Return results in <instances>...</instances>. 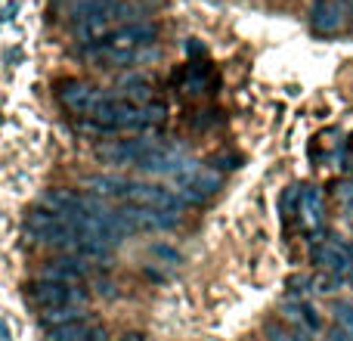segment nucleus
<instances>
[{
  "mask_svg": "<svg viewBox=\"0 0 353 341\" xmlns=\"http://www.w3.org/2000/svg\"><path fill=\"white\" fill-rule=\"evenodd\" d=\"M78 317H84L78 307H53V311H43L41 313V323L47 326V329H56V326L72 323V320H78Z\"/></svg>",
  "mask_w": 353,
  "mask_h": 341,
  "instance_id": "obj_17",
  "label": "nucleus"
},
{
  "mask_svg": "<svg viewBox=\"0 0 353 341\" xmlns=\"http://www.w3.org/2000/svg\"><path fill=\"white\" fill-rule=\"evenodd\" d=\"M165 121V106L161 103H146L137 106L118 97H103L97 103V109L90 112L84 128L93 134H105V130H146L152 124Z\"/></svg>",
  "mask_w": 353,
  "mask_h": 341,
  "instance_id": "obj_1",
  "label": "nucleus"
},
{
  "mask_svg": "<svg viewBox=\"0 0 353 341\" xmlns=\"http://www.w3.org/2000/svg\"><path fill=\"white\" fill-rule=\"evenodd\" d=\"M292 208H294V189L288 186L285 193H282V217H288V214H292Z\"/></svg>",
  "mask_w": 353,
  "mask_h": 341,
  "instance_id": "obj_20",
  "label": "nucleus"
},
{
  "mask_svg": "<svg viewBox=\"0 0 353 341\" xmlns=\"http://www.w3.org/2000/svg\"><path fill=\"white\" fill-rule=\"evenodd\" d=\"M298 211H301V217H304L307 226H316L325 214V195L319 193L316 186H307L304 193L298 195Z\"/></svg>",
  "mask_w": 353,
  "mask_h": 341,
  "instance_id": "obj_13",
  "label": "nucleus"
},
{
  "mask_svg": "<svg viewBox=\"0 0 353 341\" xmlns=\"http://www.w3.org/2000/svg\"><path fill=\"white\" fill-rule=\"evenodd\" d=\"M59 103L65 106L72 115H81V118H90V112L97 109V103L103 99V93L97 87L84 84V81H62L59 90H56Z\"/></svg>",
  "mask_w": 353,
  "mask_h": 341,
  "instance_id": "obj_5",
  "label": "nucleus"
},
{
  "mask_svg": "<svg viewBox=\"0 0 353 341\" xmlns=\"http://www.w3.org/2000/svg\"><path fill=\"white\" fill-rule=\"evenodd\" d=\"M155 146H159L155 140H112V143H99L93 149V155L99 162H105V165H140Z\"/></svg>",
  "mask_w": 353,
  "mask_h": 341,
  "instance_id": "obj_4",
  "label": "nucleus"
},
{
  "mask_svg": "<svg viewBox=\"0 0 353 341\" xmlns=\"http://www.w3.org/2000/svg\"><path fill=\"white\" fill-rule=\"evenodd\" d=\"M43 205H47V211H56V214L84 211L81 208V195L72 193V189H50V193H43Z\"/></svg>",
  "mask_w": 353,
  "mask_h": 341,
  "instance_id": "obj_15",
  "label": "nucleus"
},
{
  "mask_svg": "<svg viewBox=\"0 0 353 341\" xmlns=\"http://www.w3.org/2000/svg\"><path fill=\"white\" fill-rule=\"evenodd\" d=\"M121 224L130 230H168V226L180 224V217L171 211H149V208H140V205H128L124 211H118Z\"/></svg>",
  "mask_w": 353,
  "mask_h": 341,
  "instance_id": "obj_8",
  "label": "nucleus"
},
{
  "mask_svg": "<svg viewBox=\"0 0 353 341\" xmlns=\"http://www.w3.org/2000/svg\"><path fill=\"white\" fill-rule=\"evenodd\" d=\"M47 338L50 341H103L105 329L93 317L84 313V317L72 320V323H62V326H56V329H50Z\"/></svg>",
  "mask_w": 353,
  "mask_h": 341,
  "instance_id": "obj_9",
  "label": "nucleus"
},
{
  "mask_svg": "<svg viewBox=\"0 0 353 341\" xmlns=\"http://www.w3.org/2000/svg\"><path fill=\"white\" fill-rule=\"evenodd\" d=\"M121 341H143V335H124Z\"/></svg>",
  "mask_w": 353,
  "mask_h": 341,
  "instance_id": "obj_25",
  "label": "nucleus"
},
{
  "mask_svg": "<svg viewBox=\"0 0 353 341\" xmlns=\"http://www.w3.org/2000/svg\"><path fill=\"white\" fill-rule=\"evenodd\" d=\"M329 341H353V335H347L344 329H338V326H335V329H332V338H329Z\"/></svg>",
  "mask_w": 353,
  "mask_h": 341,
  "instance_id": "obj_22",
  "label": "nucleus"
},
{
  "mask_svg": "<svg viewBox=\"0 0 353 341\" xmlns=\"http://www.w3.org/2000/svg\"><path fill=\"white\" fill-rule=\"evenodd\" d=\"M28 233L34 239H41L43 245H56V249H78V236H74L68 217L65 214L47 211V208H37V211L28 214Z\"/></svg>",
  "mask_w": 353,
  "mask_h": 341,
  "instance_id": "obj_2",
  "label": "nucleus"
},
{
  "mask_svg": "<svg viewBox=\"0 0 353 341\" xmlns=\"http://www.w3.org/2000/svg\"><path fill=\"white\" fill-rule=\"evenodd\" d=\"M313 264H319V267L325 270V273H347V270L353 267L350 261V249L341 242H335V239H325V242H319L316 249H313Z\"/></svg>",
  "mask_w": 353,
  "mask_h": 341,
  "instance_id": "obj_10",
  "label": "nucleus"
},
{
  "mask_svg": "<svg viewBox=\"0 0 353 341\" xmlns=\"http://www.w3.org/2000/svg\"><path fill=\"white\" fill-rule=\"evenodd\" d=\"M87 267L78 261V257H65V261H53L41 270V280H50V282H62V286H78L84 280Z\"/></svg>",
  "mask_w": 353,
  "mask_h": 341,
  "instance_id": "obj_11",
  "label": "nucleus"
},
{
  "mask_svg": "<svg viewBox=\"0 0 353 341\" xmlns=\"http://www.w3.org/2000/svg\"><path fill=\"white\" fill-rule=\"evenodd\" d=\"M180 186L192 189V193H199L201 199H208V195H214V193L220 189V174H214V170H201V168H195L192 174L183 177Z\"/></svg>",
  "mask_w": 353,
  "mask_h": 341,
  "instance_id": "obj_14",
  "label": "nucleus"
},
{
  "mask_svg": "<svg viewBox=\"0 0 353 341\" xmlns=\"http://www.w3.org/2000/svg\"><path fill=\"white\" fill-rule=\"evenodd\" d=\"M128 202L130 205L149 208V211H176L183 205L180 195H174L171 189L159 186V183H130Z\"/></svg>",
  "mask_w": 353,
  "mask_h": 341,
  "instance_id": "obj_6",
  "label": "nucleus"
},
{
  "mask_svg": "<svg viewBox=\"0 0 353 341\" xmlns=\"http://www.w3.org/2000/svg\"><path fill=\"white\" fill-rule=\"evenodd\" d=\"M0 341H12V335H10V326L0 320Z\"/></svg>",
  "mask_w": 353,
  "mask_h": 341,
  "instance_id": "obj_23",
  "label": "nucleus"
},
{
  "mask_svg": "<svg viewBox=\"0 0 353 341\" xmlns=\"http://www.w3.org/2000/svg\"><path fill=\"white\" fill-rule=\"evenodd\" d=\"M149 255H152L155 261H161V264H176V261H180V251L171 249V245H165V242L149 245Z\"/></svg>",
  "mask_w": 353,
  "mask_h": 341,
  "instance_id": "obj_19",
  "label": "nucleus"
},
{
  "mask_svg": "<svg viewBox=\"0 0 353 341\" xmlns=\"http://www.w3.org/2000/svg\"><path fill=\"white\" fill-rule=\"evenodd\" d=\"M28 298H31V304H37L41 311H53V307H81L87 301V292L78 286L37 280L28 286Z\"/></svg>",
  "mask_w": 353,
  "mask_h": 341,
  "instance_id": "obj_3",
  "label": "nucleus"
},
{
  "mask_svg": "<svg viewBox=\"0 0 353 341\" xmlns=\"http://www.w3.org/2000/svg\"><path fill=\"white\" fill-rule=\"evenodd\" d=\"M347 3L344 0H316L310 10V28L316 35H338L347 25Z\"/></svg>",
  "mask_w": 353,
  "mask_h": 341,
  "instance_id": "obj_7",
  "label": "nucleus"
},
{
  "mask_svg": "<svg viewBox=\"0 0 353 341\" xmlns=\"http://www.w3.org/2000/svg\"><path fill=\"white\" fill-rule=\"evenodd\" d=\"M121 6L115 0H68V16L78 22H90V19H112Z\"/></svg>",
  "mask_w": 353,
  "mask_h": 341,
  "instance_id": "obj_12",
  "label": "nucleus"
},
{
  "mask_svg": "<svg viewBox=\"0 0 353 341\" xmlns=\"http://www.w3.org/2000/svg\"><path fill=\"white\" fill-rule=\"evenodd\" d=\"M332 313H335V326H338V329H344L347 335H353V304H347V301H338V304L332 307Z\"/></svg>",
  "mask_w": 353,
  "mask_h": 341,
  "instance_id": "obj_18",
  "label": "nucleus"
},
{
  "mask_svg": "<svg viewBox=\"0 0 353 341\" xmlns=\"http://www.w3.org/2000/svg\"><path fill=\"white\" fill-rule=\"evenodd\" d=\"M87 186H90L97 195H121V199H128L130 183H128V180H121V177L99 174V177H90V180H87Z\"/></svg>",
  "mask_w": 353,
  "mask_h": 341,
  "instance_id": "obj_16",
  "label": "nucleus"
},
{
  "mask_svg": "<svg viewBox=\"0 0 353 341\" xmlns=\"http://www.w3.org/2000/svg\"><path fill=\"white\" fill-rule=\"evenodd\" d=\"M338 280H341V276H335V273H329V276H323V280L316 282L319 286V292H335V286H338Z\"/></svg>",
  "mask_w": 353,
  "mask_h": 341,
  "instance_id": "obj_21",
  "label": "nucleus"
},
{
  "mask_svg": "<svg viewBox=\"0 0 353 341\" xmlns=\"http://www.w3.org/2000/svg\"><path fill=\"white\" fill-rule=\"evenodd\" d=\"M341 195H344V199H350V202H353V183H350V186H344V189H341Z\"/></svg>",
  "mask_w": 353,
  "mask_h": 341,
  "instance_id": "obj_24",
  "label": "nucleus"
}]
</instances>
